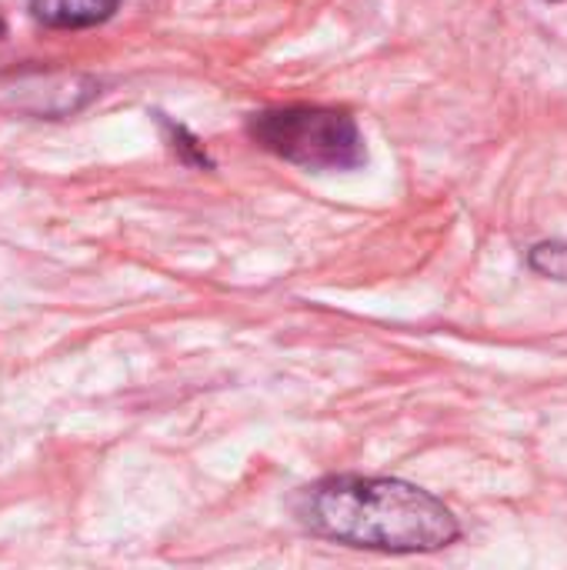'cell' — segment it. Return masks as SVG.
<instances>
[{
	"label": "cell",
	"instance_id": "cell-4",
	"mask_svg": "<svg viewBox=\"0 0 567 570\" xmlns=\"http://www.w3.org/2000/svg\"><path fill=\"white\" fill-rule=\"evenodd\" d=\"M531 267L545 277L567 281V247L565 244H538L531 250Z\"/></svg>",
	"mask_w": 567,
	"mask_h": 570
},
{
	"label": "cell",
	"instance_id": "cell-1",
	"mask_svg": "<svg viewBox=\"0 0 567 570\" xmlns=\"http://www.w3.org/2000/svg\"><path fill=\"white\" fill-rule=\"evenodd\" d=\"M297 521L328 541L428 554L458 541V518L428 491L394 478H328L304 488L294 501Z\"/></svg>",
	"mask_w": 567,
	"mask_h": 570
},
{
	"label": "cell",
	"instance_id": "cell-3",
	"mask_svg": "<svg viewBox=\"0 0 567 570\" xmlns=\"http://www.w3.org/2000/svg\"><path fill=\"white\" fill-rule=\"evenodd\" d=\"M120 0H30V13L43 27H60V30H80V27H97L104 23Z\"/></svg>",
	"mask_w": 567,
	"mask_h": 570
},
{
	"label": "cell",
	"instance_id": "cell-6",
	"mask_svg": "<svg viewBox=\"0 0 567 570\" xmlns=\"http://www.w3.org/2000/svg\"><path fill=\"white\" fill-rule=\"evenodd\" d=\"M0 33H3V20H0Z\"/></svg>",
	"mask_w": 567,
	"mask_h": 570
},
{
	"label": "cell",
	"instance_id": "cell-5",
	"mask_svg": "<svg viewBox=\"0 0 567 570\" xmlns=\"http://www.w3.org/2000/svg\"><path fill=\"white\" fill-rule=\"evenodd\" d=\"M170 130H174V150H180V154H184V160L211 167V157H207V150H204V147H201L194 137H187V130H184V127H170Z\"/></svg>",
	"mask_w": 567,
	"mask_h": 570
},
{
	"label": "cell",
	"instance_id": "cell-2",
	"mask_svg": "<svg viewBox=\"0 0 567 570\" xmlns=\"http://www.w3.org/2000/svg\"><path fill=\"white\" fill-rule=\"evenodd\" d=\"M251 137L274 157L307 170H354L368 157L354 117L328 107H281L254 114Z\"/></svg>",
	"mask_w": 567,
	"mask_h": 570
}]
</instances>
